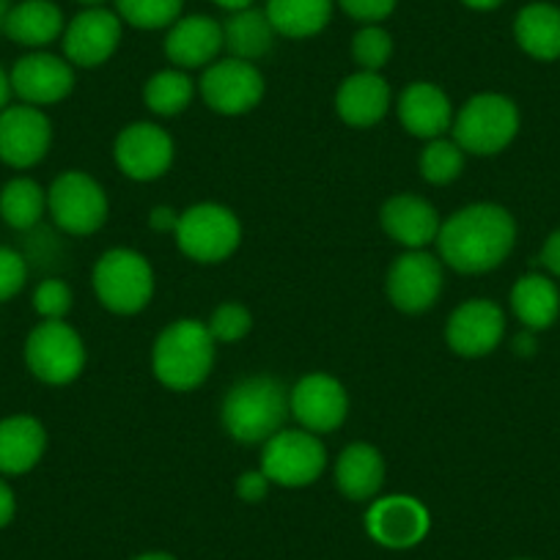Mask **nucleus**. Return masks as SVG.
Listing matches in <instances>:
<instances>
[{"instance_id":"1","label":"nucleus","mask_w":560,"mask_h":560,"mask_svg":"<svg viewBox=\"0 0 560 560\" xmlns=\"http://www.w3.org/2000/svg\"><path fill=\"white\" fill-rule=\"evenodd\" d=\"M516 245V220L500 203H470L451 214L438 234L440 261L462 275L498 269Z\"/></svg>"},{"instance_id":"2","label":"nucleus","mask_w":560,"mask_h":560,"mask_svg":"<svg viewBox=\"0 0 560 560\" xmlns=\"http://www.w3.org/2000/svg\"><path fill=\"white\" fill-rule=\"evenodd\" d=\"M289 418V387L269 374L234 382L220 407L225 434L242 445H264L283 429Z\"/></svg>"},{"instance_id":"3","label":"nucleus","mask_w":560,"mask_h":560,"mask_svg":"<svg viewBox=\"0 0 560 560\" xmlns=\"http://www.w3.org/2000/svg\"><path fill=\"white\" fill-rule=\"evenodd\" d=\"M214 338L207 322L176 319L165 327L152 347V371L168 390L187 393L201 387L214 369Z\"/></svg>"},{"instance_id":"4","label":"nucleus","mask_w":560,"mask_h":560,"mask_svg":"<svg viewBox=\"0 0 560 560\" xmlns=\"http://www.w3.org/2000/svg\"><path fill=\"white\" fill-rule=\"evenodd\" d=\"M91 283L102 308L116 316H135L152 303L158 280L143 253L132 247H113L96 258Z\"/></svg>"},{"instance_id":"5","label":"nucleus","mask_w":560,"mask_h":560,"mask_svg":"<svg viewBox=\"0 0 560 560\" xmlns=\"http://www.w3.org/2000/svg\"><path fill=\"white\" fill-rule=\"evenodd\" d=\"M451 132L465 154L492 158L509 149L520 132V110L503 94H476L459 107Z\"/></svg>"},{"instance_id":"6","label":"nucleus","mask_w":560,"mask_h":560,"mask_svg":"<svg viewBox=\"0 0 560 560\" xmlns=\"http://www.w3.org/2000/svg\"><path fill=\"white\" fill-rule=\"evenodd\" d=\"M176 245L187 258L198 264H220L242 245V223L223 203H196L179 212Z\"/></svg>"},{"instance_id":"7","label":"nucleus","mask_w":560,"mask_h":560,"mask_svg":"<svg viewBox=\"0 0 560 560\" xmlns=\"http://www.w3.org/2000/svg\"><path fill=\"white\" fill-rule=\"evenodd\" d=\"M85 343L67 319L42 322L25 338V365L45 385H69L85 369Z\"/></svg>"},{"instance_id":"8","label":"nucleus","mask_w":560,"mask_h":560,"mask_svg":"<svg viewBox=\"0 0 560 560\" xmlns=\"http://www.w3.org/2000/svg\"><path fill=\"white\" fill-rule=\"evenodd\" d=\"M327 467V448L319 434L280 429L261 448V472L278 487L303 489L319 481Z\"/></svg>"},{"instance_id":"9","label":"nucleus","mask_w":560,"mask_h":560,"mask_svg":"<svg viewBox=\"0 0 560 560\" xmlns=\"http://www.w3.org/2000/svg\"><path fill=\"white\" fill-rule=\"evenodd\" d=\"M47 212L69 236H91L105 225L110 203L94 176L67 171L47 190Z\"/></svg>"},{"instance_id":"10","label":"nucleus","mask_w":560,"mask_h":560,"mask_svg":"<svg viewBox=\"0 0 560 560\" xmlns=\"http://www.w3.org/2000/svg\"><path fill=\"white\" fill-rule=\"evenodd\" d=\"M264 74L256 63L240 58H218L198 80L203 102L220 116H245L264 100Z\"/></svg>"},{"instance_id":"11","label":"nucleus","mask_w":560,"mask_h":560,"mask_svg":"<svg viewBox=\"0 0 560 560\" xmlns=\"http://www.w3.org/2000/svg\"><path fill=\"white\" fill-rule=\"evenodd\" d=\"M445 287L443 261L427 250H407L390 264L385 292L401 314H423L440 300Z\"/></svg>"},{"instance_id":"12","label":"nucleus","mask_w":560,"mask_h":560,"mask_svg":"<svg viewBox=\"0 0 560 560\" xmlns=\"http://www.w3.org/2000/svg\"><path fill=\"white\" fill-rule=\"evenodd\" d=\"M176 143L168 129L152 121H135L118 132L113 158L127 179L154 182L174 165Z\"/></svg>"},{"instance_id":"13","label":"nucleus","mask_w":560,"mask_h":560,"mask_svg":"<svg viewBox=\"0 0 560 560\" xmlns=\"http://www.w3.org/2000/svg\"><path fill=\"white\" fill-rule=\"evenodd\" d=\"M52 143V124L42 107L9 105L0 110V163L9 168H34L47 158Z\"/></svg>"},{"instance_id":"14","label":"nucleus","mask_w":560,"mask_h":560,"mask_svg":"<svg viewBox=\"0 0 560 560\" xmlns=\"http://www.w3.org/2000/svg\"><path fill=\"white\" fill-rule=\"evenodd\" d=\"M292 418L311 434H330L343 427L349 415V393L336 376L316 374L303 376L289 390Z\"/></svg>"},{"instance_id":"15","label":"nucleus","mask_w":560,"mask_h":560,"mask_svg":"<svg viewBox=\"0 0 560 560\" xmlns=\"http://www.w3.org/2000/svg\"><path fill=\"white\" fill-rule=\"evenodd\" d=\"M124 23L116 12L105 7L83 9L63 28V58L72 67L96 69L113 58L121 45Z\"/></svg>"},{"instance_id":"16","label":"nucleus","mask_w":560,"mask_h":560,"mask_svg":"<svg viewBox=\"0 0 560 560\" xmlns=\"http://www.w3.org/2000/svg\"><path fill=\"white\" fill-rule=\"evenodd\" d=\"M12 80V94L20 102L34 107L58 105L67 100L74 89V67L61 56H52L45 50H31L20 58L9 72Z\"/></svg>"},{"instance_id":"17","label":"nucleus","mask_w":560,"mask_h":560,"mask_svg":"<svg viewBox=\"0 0 560 560\" xmlns=\"http://www.w3.org/2000/svg\"><path fill=\"white\" fill-rule=\"evenodd\" d=\"M429 511L418 498L409 494H387L371 503L365 514V530L380 547L409 549L427 538Z\"/></svg>"},{"instance_id":"18","label":"nucleus","mask_w":560,"mask_h":560,"mask_svg":"<svg viewBox=\"0 0 560 560\" xmlns=\"http://www.w3.org/2000/svg\"><path fill=\"white\" fill-rule=\"evenodd\" d=\"M505 336V314L498 303L476 298L462 303L445 325V341L451 352L462 358H483L494 352Z\"/></svg>"},{"instance_id":"19","label":"nucleus","mask_w":560,"mask_h":560,"mask_svg":"<svg viewBox=\"0 0 560 560\" xmlns=\"http://www.w3.org/2000/svg\"><path fill=\"white\" fill-rule=\"evenodd\" d=\"M380 223L393 242H398L407 250H427L440 234V212L427 198L412 196V192H398L382 203Z\"/></svg>"},{"instance_id":"20","label":"nucleus","mask_w":560,"mask_h":560,"mask_svg":"<svg viewBox=\"0 0 560 560\" xmlns=\"http://www.w3.org/2000/svg\"><path fill=\"white\" fill-rule=\"evenodd\" d=\"M223 45V25L209 14H187L168 28L165 56L176 69H207L218 61Z\"/></svg>"},{"instance_id":"21","label":"nucleus","mask_w":560,"mask_h":560,"mask_svg":"<svg viewBox=\"0 0 560 560\" xmlns=\"http://www.w3.org/2000/svg\"><path fill=\"white\" fill-rule=\"evenodd\" d=\"M398 121L412 138L434 140L443 138L454 127V105L440 85L418 80L407 85L396 102Z\"/></svg>"},{"instance_id":"22","label":"nucleus","mask_w":560,"mask_h":560,"mask_svg":"<svg viewBox=\"0 0 560 560\" xmlns=\"http://www.w3.org/2000/svg\"><path fill=\"white\" fill-rule=\"evenodd\" d=\"M390 110V85L380 72H354L338 85L336 113L347 127H376Z\"/></svg>"},{"instance_id":"23","label":"nucleus","mask_w":560,"mask_h":560,"mask_svg":"<svg viewBox=\"0 0 560 560\" xmlns=\"http://www.w3.org/2000/svg\"><path fill=\"white\" fill-rule=\"evenodd\" d=\"M47 451V429L34 415L0 420V476H25Z\"/></svg>"},{"instance_id":"24","label":"nucleus","mask_w":560,"mask_h":560,"mask_svg":"<svg viewBox=\"0 0 560 560\" xmlns=\"http://www.w3.org/2000/svg\"><path fill=\"white\" fill-rule=\"evenodd\" d=\"M338 492L352 503H369L376 500L382 483H385V459L380 448L369 443H352L341 451L336 462Z\"/></svg>"},{"instance_id":"25","label":"nucleus","mask_w":560,"mask_h":560,"mask_svg":"<svg viewBox=\"0 0 560 560\" xmlns=\"http://www.w3.org/2000/svg\"><path fill=\"white\" fill-rule=\"evenodd\" d=\"M63 28H67V20H63L58 3H52V0H20L9 12L3 34L14 45H23L28 50H42V47L61 39Z\"/></svg>"},{"instance_id":"26","label":"nucleus","mask_w":560,"mask_h":560,"mask_svg":"<svg viewBox=\"0 0 560 560\" xmlns=\"http://www.w3.org/2000/svg\"><path fill=\"white\" fill-rule=\"evenodd\" d=\"M511 311L530 332L552 327L560 314V292L555 280L538 272L522 275L511 289Z\"/></svg>"},{"instance_id":"27","label":"nucleus","mask_w":560,"mask_h":560,"mask_svg":"<svg viewBox=\"0 0 560 560\" xmlns=\"http://www.w3.org/2000/svg\"><path fill=\"white\" fill-rule=\"evenodd\" d=\"M514 39L536 61H558L560 9L555 3H527L514 20Z\"/></svg>"},{"instance_id":"28","label":"nucleus","mask_w":560,"mask_h":560,"mask_svg":"<svg viewBox=\"0 0 560 560\" xmlns=\"http://www.w3.org/2000/svg\"><path fill=\"white\" fill-rule=\"evenodd\" d=\"M275 28L269 23L264 9H242L231 12V18L223 23V45L231 58L240 61H261L269 56L275 45Z\"/></svg>"},{"instance_id":"29","label":"nucleus","mask_w":560,"mask_h":560,"mask_svg":"<svg viewBox=\"0 0 560 560\" xmlns=\"http://www.w3.org/2000/svg\"><path fill=\"white\" fill-rule=\"evenodd\" d=\"M336 0H267L269 23L275 34L287 39H311L330 25Z\"/></svg>"},{"instance_id":"30","label":"nucleus","mask_w":560,"mask_h":560,"mask_svg":"<svg viewBox=\"0 0 560 560\" xmlns=\"http://www.w3.org/2000/svg\"><path fill=\"white\" fill-rule=\"evenodd\" d=\"M47 212V190L31 176H14L0 187V220L14 231H31Z\"/></svg>"},{"instance_id":"31","label":"nucleus","mask_w":560,"mask_h":560,"mask_svg":"<svg viewBox=\"0 0 560 560\" xmlns=\"http://www.w3.org/2000/svg\"><path fill=\"white\" fill-rule=\"evenodd\" d=\"M196 89L198 85L192 83V78L185 69L171 67L147 80V85H143V102L158 116H179V113H185L190 107Z\"/></svg>"},{"instance_id":"32","label":"nucleus","mask_w":560,"mask_h":560,"mask_svg":"<svg viewBox=\"0 0 560 560\" xmlns=\"http://www.w3.org/2000/svg\"><path fill=\"white\" fill-rule=\"evenodd\" d=\"M185 0H116V14L121 23L138 31L171 28L182 18Z\"/></svg>"},{"instance_id":"33","label":"nucleus","mask_w":560,"mask_h":560,"mask_svg":"<svg viewBox=\"0 0 560 560\" xmlns=\"http://www.w3.org/2000/svg\"><path fill=\"white\" fill-rule=\"evenodd\" d=\"M462 171H465V152L456 147V140L434 138L420 152V176L429 185H451V182L459 179Z\"/></svg>"},{"instance_id":"34","label":"nucleus","mask_w":560,"mask_h":560,"mask_svg":"<svg viewBox=\"0 0 560 560\" xmlns=\"http://www.w3.org/2000/svg\"><path fill=\"white\" fill-rule=\"evenodd\" d=\"M352 58L363 72H382L393 58V36L382 25H363L352 39Z\"/></svg>"},{"instance_id":"35","label":"nucleus","mask_w":560,"mask_h":560,"mask_svg":"<svg viewBox=\"0 0 560 560\" xmlns=\"http://www.w3.org/2000/svg\"><path fill=\"white\" fill-rule=\"evenodd\" d=\"M207 327L218 343H234L242 341V338L253 330V314L242 303L229 300V303L218 305V308L212 311Z\"/></svg>"},{"instance_id":"36","label":"nucleus","mask_w":560,"mask_h":560,"mask_svg":"<svg viewBox=\"0 0 560 560\" xmlns=\"http://www.w3.org/2000/svg\"><path fill=\"white\" fill-rule=\"evenodd\" d=\"M74 294L67 280L47 278L34 289V311L42 316V322H61L72 311Z\"/></svg>"},{"instance_id":"37","label":"nucleus","mask_w":560,"mask_h":560,"mask_svg":"<svg viewBox=\"0 0 560 560\" xmlns=\"http://www.w3.org/2000/svg\"><path fill=\"white\" fill-rule=\"evenodd\" d=\"M28 283V261L20 250L0 245V303L18 298Z\"/></svg>"},{"instance_id":"38","label":"nucleus","mask_w":560,"mask_h":560,"mask_svg":"<svg viewBox=\"0 0 560 560\" xmlns=\"http://www.w3.org/2000/svg\"><path fill=\"white\" fill-rule=\"evenodd\" d=\"M398 0H338V7L363 25H380L396 12Z\"/></svg>"},{"instance_id":"39","label":"nucleus","mask_w":560,"mask_h":560,"mask_svg":"<svg viewBox=\"0 0 560 560\" xmlns=\"http://www.w3.org/2000/svg\"><path fill=\"white\" fill-rule=\"evenodd\" d=\"M269 487H272V481H269L261 472V467H258V470L242 472L240 481H236V494H240L245 503H261V500L267 498Z\"/></svg>"},{"instance_id":"40","label":"nucleus","mask_w":560,"mask_h":560,"mask_svg":"<svg viewBox=\"0 0 560 560\" xmlns=\"http://www.w3.org/2000/svg\"><path fill=\"white\" fill-rule=\"evenodd\" d=\"M176 223H179V212L171 207H154L149 214V225H152L158 234H174Z\"/></svg>"},{"instance_id":"41","label":"nucleus","mask_w":560,"mask_h":560,"mask_svg":"<svg viewBox=\"0 0 560 560\" xmlns=\"http://www.w3.org/2000/svg\"><path fill=\"white\" fill-rule=\"evenodd\" d=\"M14 514H18V498H14V489L9 487L7 478L0 476V530L12 525Z\"/></svg>"},{"instance_id":"42","label":"nucleus","mask_w":560,"mask_h":560,"mask_svg":"<svg viewBox=\"0 0 560 560\" xmlns=\"http://www.w3.org/2000/svg\"><path fill=\"white\" fill-rule=\"evenodd\" d=\"M541 264L555 275V278H560V229L552 231V234L547 236V242H544Z\"/></svg>"},{"instance_id":"43","label":"nucleus","mask_w":560,"mask_h":560,"mask_svg":"<svg viewBox=\"0 0 560 560\" xmlns=\"http://www.w3.org/2000/svg\"><path fill=\"white\" fill-rule=\"evenodd\" d=\"M9 100H12V80H9V72L0 67V110L9 107Z\"/></svg>"},{"instance_id":"44","label":"nucleus","mask_w":560,"mask_h":560,"mask_svg":"<svg viewBox=\"0 0 560 560\" xmlns=\"http://www.w3.org/2000/svg\"><path fill=\"white\" fill-rule=\"evenodd\" d=\"M214 7L225 9V12H242V9H250L256 0H212Z\"/></svg>"},{"instance_id":"45","label":"nucleus","mask_w":560,"mask_h":560,"mask_svg":"<svg viewBox=\"0 0 560 560\" xmlns=\"http://www.w3.org/2000/svg\"><path fill=\"white\" fill-rule=\"evenodd\" d=\"M467 9H476V12H492V9H498L503 0H462Z\"/></svg>"},{"instance_id":"46","label":"nucleus","mask_w":560,"mask_h":560,"mask_svg":"<svg viewBox=\"0 0 560 560\" xmlns=\"http://www.w3.org/2000/svg\"><path fill=\"white\" fill-rule=\"evenodd\" d=\"M516 352H533V347H536V343H533V332L527 330L525 336H520L516 338Z\"/></svg>"},{"instance_id":"47","label":"nucleus","mask_w":560,"mask_h":560,"mask_svg":"<svg viewBox=\"0 0 560 560\" xmlns=\"http://www.w3.org/2000/svg\"><path fill=\"white\" fill-rule=\"evenodd\" d=\"M12 0H0V31H3V25H7V18L9 12H12Z\"/></svg>"},{"instance_id":"48","label":"nucleus","mask_w":560,"mask_h":560,"mask_svg":"<svg viewBox=\"0 0 560 560\" xmlns=\"http://www.w3.org/2000/svg\"><path fill=\"white\" fill-rule=\"evenodd\" d=\"M135 560H176V558L168 552H147V555H138Z\"/></svg>"},{"instance_id":"49","label":"nucleus","mask_w":560,"mask_h":560,"mask_svg":"<svg viewBox=\"0 0 560 560\" xmlns=\"http://www.w3.org/2000/svg\"><path fill=\"white\" fill-rule=\"evenodd\" d=\"M78 3H83L85 9H96V7H102V3H107V0H78Z\"/></svg>"}]
</instances>
